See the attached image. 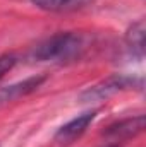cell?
Listing matches in <instances>:
<instances>
[{"label": "cell", "instance_id": "obj_7", "mask_svg": "<svg viewBox=\"0 0 146 147\" xmlns=\"http://www.w3.org/2000/svg\"><path fill=\"white\" fill-rule=\"evenodd\" d=\"M72 2L74 0H31V3L36 5L38 9H41V10H50V12L60 10V9H64V7L71 5Z\"/></svg>", "mask_w": 146, "mask_h": 147}, {"label": "cell", "instance_id": "obj_1", "mask_svg": "<svg viewBox=\"0 0 146 147\" xmlns=\"http://www.w3.org/2000/svg\"><path fill=\"white\" fill-rule=\"evenodd\" d=\"M86 50V38L76 31H62L46 38L33 50V58L38 62L69 63L77 60Z\"/></svg>", "mask_w": 146, "mask_h": 147}, {"label": "cell", "instance_id": "obj_5", "mask_svg": "<svg viewBox=\"0 0 146 147\" xmlns=\"http://www.w3.org/2000/svg\"><path fill=\"white\" fill-rule=\"evenodd\" d=\"M45 80H46L45 75H33V77H28V79L19 80L16 84L0 87V106H3L7 103H12L16 99H21V98L35 92Z\"/></svg>", "mask_w": 146, "mask_h": 147}, {"label": "cell", "instance_id": "obj_4", "mask_svg": "<svg viewBox=\"0 0 146 147\" xmlns=\"http://www.w3.org/2000/svg\"><path fill=\"white\" fill-rule=\"evenodd\" d=\"M143 130H145V115H138V116L124 118V120H119V121L108 125L105 128L103 135L112 142H124V140L136 137Z\"/></svg>", "mask_w": 146, "mask_h": 147}, {"label": "cell", "instance_id": "obj_6", "mask_svg": "<svg viewBox=\"0 0 146 147\" xmlns=\"http://www.w3.org/2000/svg\"><path fill=\"white\" fill-rule=\"evenodd\" d=\"M126 43L134 57H138V58L145 57V21L143 19H139L127 29Z\"/></svg>", "mask_w": 146, "mask_h": 147}, {"label": "cell", "instance_id": "obj_8", "mask_svg": "<svg viewBox=\"0 0 146 147\" xmlns=\"http://www.w3.org/2000/svg\"><path fill=\"white\" fill-rule=\"evenodd\" d=\"M16 62H17V58L14 57V55H2L0 57V80L5 77V74L10 72L12 69H14V65H16Z\"/></svg>", "mask_w": 146, "mask_h": 147}, {"label": "cell", "instance_id": "obj_2", "mask_svg": "<svg viewBox=\"0 0 146 147\" xmlns=\"http://www.w3.org/2000/svg\"><path fill=\"white\" fill-rule=\"evenodd\" d=\"M141 91L143 89V77H134V75H110L105 80H100L89 87H86L79 94L81 103H95V101H103L108 99L110 96L122 92V91Z\"/></svg>", "mask_w": 146, "mask_h": 147}, {"label": "cell", "instance_id": "obj_9", "mask_svg": "<svg viewBox=\"0 0 146 147\" xmlns=\"http://www.w3.org/2000/svg\"><path fill=\"white\" fill-rule=\"evenodd\" d=\"M105 147H119L117 144H110V146H105Z\"/></svg>", "mask_w": 146, "mask_h": 147}, {"label": "cell", "instance_id": "obj_3", "mask_svg": "<svg viewBox=\"0 0 146 147\" xmlns=\"http://www.w3.org/2000/svg\"><path fill=\"white\" fill-rule=\"evenodd\" d=\"M96 118V110L86 111L83 115H77L76 118H72L71 121L64 123L53 135L55 142L57 144H62V146H67V144H72L76 139H79L86 130L88 127L93 123V120Z\"/></svg>", "mask_w": 146, "mask_h": 147}]
</instances>
